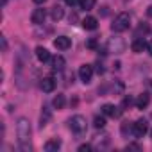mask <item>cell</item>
Listing matches in <instances>:
<instances>
[{
  "mask_svg": "<svg viewBox=\"0 0 152 152\" xmlns=\"http://www.w3.org/2000/svg\"><path fill=\"white\" fill-rule=\"evenodd\" d=\"M16 132H18V143H20V148H22L23 152H31V150H32V143H31V134H32L31 122H29L27 118H18Z\"/></svg>",
  "mask_w": 152,
  "mask_h": 152,
  "instance_id": "6da1fadb",
  "label": "cell"
},
{
  "mask_svg": "<svg viewBox=\"0 0 152 152\" xmlns=\"http://www.w3.org/2000/svg\"><path fill=\"white\" fill-rule=\"evenodd\" d=\"M129 25H131V16H129V13H120V15L115 18V22L111 23V31H113V32H125V31L129 29Z\"/></svg>",
  "mask_w": 152,
  "mask_h": 152,
  "instance_id": "7a4b0ae2",
  "label": "cell"
},
{
  "mask_svg": "<svg viewBox=\"0 0 152 152\" xmlns=\"http://www.w3.org/2000/svg\"><path fill=\"white\" fill-rule=\"evenodd\" d=\"M68 127L75 134H84L86 132V118L83 115H75V116H72L68 120Z\"/></svg>",
  "mask_w": 152,
  "mask_h": 152,
  "instance_id": "3957f363",
  "label": "cell"
},
{
  "mask_svg": "<svg viewBox=\"0 0 152 152\" xmlns=\"http://www.w3.org/2000/svg\"><path fill=\"white\" fill-rule=\"evenodd\" d=\"M107 50L109 52H113V54H122L124 50H125V41L122 39V38H111L109 41H107Z\"/></svg>",
  "mask_w": 152,
  "mask_h": 152,
  "instance_id": "277c9868",
  "label": "cell"
},
{
  "mask_svg": "<svg viewBox=\"0 0 152 152\" xmlns=\"http://www.w3.org/2000/svg\"><path fill=\"white\" fill-rule=\"evenodd\" d=\"M132 132H134L136 138H143V136L148 132V124H147V120H145V118L136 120V122L132 124Z\"/></svg>",
  "mask_w": 152,
  "mask_h": 152,
  "instance_id": "5b68a950",
  "label": "cell"
},
{
  "mask_svg": "<svg viewBox=\"0 0 152 152\" xmlns=\"http://www.w3.org/2000/svg\"><path fill=\"white\" fill-rule=\"evenodd\" d=\"M79 77L84 84H90L91 79H93V66L91 64H83L79 68Z\"/></svg>",
  "mask_w": 152,
  "mask_h": 152,
  "instance_id": "8992f818",
  "label": "cell"
},
{
  "mask_svg": "<svg viewBox=\"0 0 152 152\" xmlns=\"http://www.w3.org/2000/svg\"><path fill=\"white\" fill-rule=\"evenodd\" d=\"M45 18H47V11H45L43 7L34 9V11H32V15H31V22H32L34 25H41V23L45 22Z\"/></svg>",
  "mask_w": 152,
  "mask_h": 152,
  "instance_id": "52a82bcc",
  "label": "cell"
},
{
  "mask_svg": "<svg viewBox=\"0 0 152 152\" xmlns=\"http://www.w3.org/2000/svg\"><path fill=\"white\" fill-rule=\"evenodd\" d=\"M54 47H56L57 50H68V48L72 47V39H70L68 36H57V38L54 39Z\"/></svg>",
  "mask_w": 152,
  "mask_h": 152,
  "instance_id": "ba28073f",
  "label": "cell"
},
{
  "mask_svg": "<svg viewBox=\"0 0 152 152\" xmlns=\"http://www.w3.org/2000/svg\"><path fill=\"white\" fill-rule=\"evenodd\" d=\"M102 115L113 116V118H120V116H122V109H118V107L113 106V104H104V106H102Z\"/></svg>",
  "mask_w": 152,
  "mask_h": 152,
  "instance_id": "9c48e42d",
  "label": "cell"
},
{
  "mask_svg": "<svg viewBox=\"0 0 152 152\" xmlns=\"http://www.w3.org/2000/svg\"><path fill=\"white\" fill-rule=\"evenodd\" d=\"M41 90H43L45 93L54 91V90H56V79H54V77H43V81H41Z\"/></svg>",
  "mask_w": 152,
  "mask_h": 152,
  "instance_id": "30bf717a",
  "label": "cell"
},
{
  "mask_svg": "<svg viewBox=\"0 0 152 152\" xmlns=\"http://www.w3.org/2000/svg\"><path fill=\"white\" fill-rule=\"evenodd\" d=\"M61 140L59 138H52V140H48L47 143H45V150L47 152H57L59 148H61Z\"/></svg>",
  "mask_w": 152,
  "mask_h": 152,
  "instance_id": "8fae6325",
  "label": "cell"
},
{
  "mask_svg": "<svg viewBox=\"0 0 152 152\" xmlns=\"http://www.w3.org/2000/svg\"><path fill=\"white\" fill-rule=\"evenodd\" d=\"M83 27H84L86 31H95V29L99 27V20H97L95 16H86V18L83 20Z\"/></svg>",
  "mask_w": 152,
  "mask_h": 152,
  "instance_id": "7c38bea8",
  "label": "cell"
},
{
  "mask_svg": "<svg viewBox=\"0 0 152 152\" xmlns=\"http://www.w3.org/2000/svg\"><path fill=\"white\" fill-rule=\"evenodd\" d=\"M148 104H150V95H148V93L138 95V99H136V107H138V109H145Z\"/></svg>",
  "mask_w": 152,
  "mask_h": 152,
  "instance_id": "4fadbf2b",
  "label": "cell"
},
{
  "mask_svg": "<svg viewBox=\"0 0 152 152\" xmlns=\"http://www.w3.org/2000/svg\"><path fill=\"white\" fill-rule=\"evenodd\" d=\"M131 48H132V52H136V54H140V52H143V50L147 48V43H145V39H143V38H136V39L132 41V45H131Z\"/></svg>",
  "mask_w": 152,
  "mask_h": 152,
  "instance_id": "5bb4252c",
  "label": "cell"
},
{
  "mask_svg": "<svg viewBox=\"0 0 152 152\" xmlns=\"http://www.w3.org/2000/svg\"><path fill=\"white\" fill-rule=\"evenodd\" d=\"M36 57H38V61H41V63H45V61H48L50 59V52L45 48V47H36Z\"/></svg>",
  "mask_w": 152,
  "mask_h": 152,
  "instance_id": "9a60e30c",
  "label": "cell"
},
{
  "mask_svg": "<svg viewBox=\"0 0 152 152\" xmlns=\"http://www.w3.org/2000/svg\"><path fill=\"white\" fill-rule=\"evenodd\" d=\"M52 118V113L48 109V106H43V111H41V116H39V127H45Z\"/></svg>",
  "mask_w": 152,
  "mask_h": 152,
  "instance_id": "2e32d148",
  "label": "cell"
},
{
  "mask_svg": "<svg viewBox=\"0 0 152 152\" xmlns=\"http://www.w3.org/2000/svg\"><path fill=\"white\" fill-rule=\"evenodd\" d=\"M63 16H64V9H63L61 6H54V7L50 9V18H52L54 22H59Z\"/></svg>",
  "mask_w": 152,
  "mask_h": 152,
  "instance_id": "e0dca14e",
  "label": "cell"
},
{
  "mask_svg": "<svg viewBox=\"0 0 152 152\" xmlns=\"http://www.w3.org/2000/svg\"><path fill=\"white\" fill-rule=\"evenodd\" d=\"M64 64H66V61H64V57H63V56H56V57L52 59V68H54V70H57V72L64 70Z\"/></svg>",
  "mask_w": 152,
  "mask_h": 152,
  "instance_id": "ac0fdd59",
  "label": "cell"
},
{
  "mask_svg": "<svg viewBox=\"0 0 152 152\" xmlns=\"http://www.w3.org/2000/svg\"><path fill=\"white\" fill-rule=\"evenodd\" d=\"M64 104H66V99H64L63 93H57V95L54 97V100H52V106H54L56 109H63Z\"/></svg>",
  "mask_w": 152,
  "mask_h": 152,
  "instance_id": "d6986e66",
  "label": "cell"
},
{
  "mask_svg": "<svg viewBox=\"0 0 152 152\" xmlns=\"http://www.w3.org/2000/svg\"><path fill=\"white\" fill-rule=\"evenodd\" d=\"M120 131H122V134H124V136L131 134V132H132V124H129V122H122V125H120Z\"/></svg>",
  "mask_w": 152,
  "mask_h": 152,
  "instance_id": "ffe728a7",
  "label": "cell"
},
{
  "mask_svg": "<svg viewBox=\"0 0 152 152\" xmlns=\"http://www.w3.org/2000/svg\"><path fill=\"white\" fill-rule=\"evenodd\" d=\"M95 4H97V0H81V7H83V9H86V11L93 9V7H95Z\"/></svg>",
  "mask_w": 152,
  "mask_h": 152,
  "instance_id": "44dd1931",
  "label": "cell"
},
{
  "mask_svg": "<svg viewBox=\"0 0 152 152\" xmlns=\"http://www.w3.org/2000/svg\"><path fill=\"white\" fill-rule=\"evenodd\" d=\"M93 125H95L97 129H102V127L106 125V115H102V116H95V120H93Z\"/></svg>",
  "mask_w": 152,
  "mask_h": 152,
  "instance_id": "7402d4cb",
  "label": "cell"
},
{
  "mask_svg": "<svg viewBox=\"0 0 152 152\" xmlns=\"http://www.w3.org/2000/svg\"><path fill=\"white\" fill-rule=\"evenodd\" d=\"M86 47H88L90 50H97V48H99V39H97V38H90V39L86 41Z\"/></svg>",
  "mask_w": 152,
  "mask_h": 152,
  "instance_id": "603a6c76",
  "label": "cell"
},
{
  "mask_svg": "<svg viewBox=\"0 0 152 152\" xmlns=\"http://www.w3.org/2000/svg\"><path fill=\"white\" fill-rule=\"evenodd\" d=\"M132 104H136V100L131 97V95H127V97H124V100H122V106L124 107H131Z\"/></svg>",
  "mask_w": 152,
  "mask_h": 152,
  "instance_id": "cb8c5ba5",
  "label": "cell"
},
{
  "mask_svg": "<svg viewBox=\"0 0 152 152\" xmlns=\"http://www.w3.org/2000/svg\"><path fill=\"white\" fill-rule=\"evenodd\" d=\"M90 150H93V147H91L90 143H84V145L79 147V152H90Z\"/></svg>",
  "mask_w": 152,
  "mask_h": 152,
  "instance_id": "d4e9b609",
  "label": "cell"
},
{
  "mask_svg": "<svg viewBox=\"0 0 152 152\" xmlns=\"http://www.w3.org/2000/svg\"><path fill=\"white\" fill-rule=\"evenodd\" d=\"M141 32H143V34H147V32H148V25H143V23H141V25L138 27V36H140ZM138 36H136V38H138Z\"/></svg>",
  "mask_w": 152,
  "mask_h": 152,
  "instance_id": "484cf974",
  "label": "cell"
},
{
  "mask_svg": "<svg viewBox=\"0 0 152 152\" xmlns=\"http://www.w3.org/2000/svg\"><path fill=\"white\" fill-rule=\"evenodd\" d=\"M77 22H79L77 13H72V15H70V23H77Z\"/></svg>",
  "mask_w": 152,
  "mask_h": 152,
  "instance_id": "4316f807",
  "label": "cell"
},
{
  "mask_svg": "<svg viewBox=\"0 0 152 152\" xmlns=\"http://www.w3.org/2000/svg\"><path fill=\"white\" fill-rule=\"evenodd\" d=\"M64 4H66V6H70V7H75V6L79 4V0H64Z\"/></svg>",
  "mask_w": 152,
  "mask_h": 152,
  "instance_id": "83f0119b",
  "label": "cell"
},
{
  "mask_svg": "<svg viewBox=\"0 0 152 152\" xmlns=\"http://www.w3.org/2000/svg\"><path fill=\"white\" fill-rule=\"evenodd\" d=\"M127 150H140V145H134V143H129V145H127Z\"/></svg>",
  "mask_w": 152,
  "mask_h": 152,
  "instance_id": "f1b7e54d",
  "label": "cell"
},
{
  "mask_svg": "<svg viewBox=\"0 0 152 152\" xmlns=\"http://www.w3.org/2000/svg\"><path fill=\"white\" fill-rule=\"evenodd\" d=\"M0 41H2V50L7 52V41H6V38H0Z\"/></svg>",
  "mask_w": 152,
  "mask_h": 152,
  "instance_id": "f546056e",
  "label": "cell"
},
{
  "mask_svg": "<svg viewBox=\"0 0 152 152\" xmlns=\"http://www.w3.org/2000/svg\"><path fill=\"white\" fill-rule=\"evenodd\" d=\"M99 13H100L102 16H107V13H109V11H107V7L104 6V7H100V9H99Z\"/></svg>",
  "mask_w": 152,
  "mask_h": 152,
  "instance_id": "4dcf8cb0",
  "label": "cell"
},
{
  "mask_svg": "<svg viewBox=\"0 0 152 152\" xmlns=\"http://www.w3.org/2000/svg\"><path fill=\"white\" fill-rule=\"evenodd\" d=\"M32 2H34V4H38V6H41V4H45V2H47V0H32Z\"/></svg>",
  "mask_w": 152,
  "mask_h": 152,
  "instance_id": "1f68e13d",
  "label": "cell"
},
{
  "mask_svg": "<svg viewBox=\"0 0 152 152\" xmlns=\"http://www.w3.org/2000/svg\"><path fill=\"white\" fill-rule=\"evenodd\" d=\"M147 16L152 18V6H148V9H147Z\"/></svg>",
  "mask_w": 152,
  "mask_h": 152,
  "instance_id": "d6a6232c",
  "label": "cell"
},
{
  "mask_svg": "<svg viewBox=\"0 0 152 152\" xmlns=\"http://www.w3.org/2000/svg\"><path fill=\"white\" fill-rule=\"evenodd\" d=\"M147 48H148V54H150V56H152V39H150V43H148V45H147Z\"/></svg>",
  "mask_w": 152,
  "mask_h": 152,
  "instance_id": "836d02e7",
  "label": "cell"
},
{
  "mask_svg": "<svg viewBox=\"0 0 152 152\" xmlns=\"http://www.w3.org/2000/svg\"><path fill=\"white\" fill-rule=\"evenodd\" d=\"M7 4V0H2V6H6Z\"/></svg>",
  "mask_w": 152,
  "mask_h": 152,
  "instance_id": "e575fe53",
  "label": "cell"
},
{
  "mask_svg": "<svg viewBox=\"0 0 152 152\" xmlns=\"http://www.w3.org/2000/svg\"><path fill=\"white\" fill-rule=\"evenodd\" d=\"M150 138H152V131H150Z\"/></svg>",
  "mask_w": 152,
  "mask_h": 152,
  "instance_id": "d590c367",
  "label": "cell"
},
{
  "mask_svg": "<svg viewBox=\"0 0 152 152\" xmlns=\"http://www.w3.org/2000/svg\"><path fill=\"white\" fill-rule=\"evenodd\" d=\"M150 84H152V83H150Z\"/></svg>",
  "mask_w": 152,
  "mask_h": 152,
  "instance_id": "8d00e7d4",
  "label": "cell"
}]
</instances>
